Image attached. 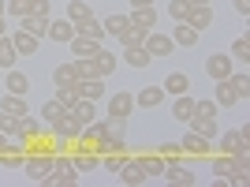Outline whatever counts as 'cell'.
<instances>
[{
	"mask_svg": "<svg viewBox=\"0 0 250 187\" xmlns=\"http://www.w3.org/2000/svg\"><path fill=\"white\" fill-rule=\"evenodd\" d=\"M52 184H60V187H71V184H79V172H75L71 157L52 154V168H49V180H45V187H52Z\"/></svg>",
	"mask_w": 250,
	"mask_h": 187,
	"instance_id": "cell-1",
	"label": "cell"
},
{
	"mask_svg": "<svg viewBox=\"0 0 250 187\" xmlns=\"http://www.w3.org/2000/svg\"><path fill=\"white\" fill-rule=\"evenodd\" d=\"M49 168H52V154H30V150H26V161H22V172H26V180H34V184H45V180H49Z\"/></svg>",
	"mask_w": 250,
	"mask_h": 187,
	"instance_id": "cell-2",
	"label": "cell"
},
{
	"mask_svg": "<svg viewBox=\"0 0 250 187\" xmlns=\"http://www.w3.org/2000/svg\"><path fill=\"white\" fill-rule=\"evenodd\" d=\"M161 180H168V184H179V187L198 184V176H194V172L183 165V157H168V161H165V172H161Z\"/></svg>",
	"mask_w": 250,
	"mask_h": 187,
	"instance_id": "cell-3",
	"label": "cell"
},
{
	"mask_svg": "<svg viewBox=\"0 0 250 187\" xmlns=\"http://www.w3.org/2000/svg\"><path fill=\"white\" fill-rule=\"evenodd\" d=\"M179 150H183V157H209L213 154V139L198 135V131H187L179 139Z\"/></svg>",
	"mask_w": 250,
	"mask_h": 187,
	"instance_id": "cell-4",
	"label": "cell"
},
{
	"mask_svg": "<svg viewBox=\"0 0 250 187\" xmlns=\"http://www.w3.org/2000/svg\"><path fill=\"white\" fill-rule=\"evenodd\" d=\"M235 71V60H231L228 52H217V56H206V75L217 83V79H228Z\"/></svg>",
	"mask_w": 250,
	"mask_h": 187,
	"instance_id": "cell-5",
	"label": "cell"
},
{
	"mask_svg": "<svg viewBox=\"0 0 250 187\" xmlns=\"http://www.w3.org/2000/svg\"><path fill=\"white\" fill-rule=\"evenodd\" d=\"M116 176H120V184H127V187H142L146 184V168H142V161H138V157H127L124 161V168H120V172H116Z\"/></svg>",
	"mask_w": 250,
	"mask_h": 187,
	"instance_id": "cell-6",
	"label": "cell"
},
{
	"mask_svg": "<svg viewBox=\"0 0 250 187\" xmlns=\"http://www.w3.org/2000/svg\"><path fill=\"white\" fill-rule=\"evenodd\" d=\"M142 45H146V52L153 56V60H157V56H172V52H176V42H172L168 34H157V30H149Z\"/></svg>",
	"mask_w": 250,
	"mask_h": 187,
	"instance_id": "cell-7",
	"label": "cell"
},
{
	"mask_svg": "<svg viewBox=\"0 0 250 187\" xmlns=\"http://www.w3.org/2000/svg\"><path fill=\"white\" fill-rule=\"evenodd\" d=\"M45 38L49 42H56V45H67L75 38V23L63 15V19H49V30H45Z\"/></svg>",
	"mask_w": 250,
	"mask_h": 187,
	"instance_id": "cell-8",
	"label": "cell"
},
{
	"mask_svg": "<svg viewBox=\"0 0 250 187\" xmlns=\"http://www.w3.org/2000/svg\"><path fill=\"white\" fill-rule=\"evenodd\" d=\"M104 135H108V116H97V120H90V124L79 131L75 142H79V146H94L97 139H104Z\"/></svg>",
	"mask_w": 250,
	"mask_h": 187,
	"instance_id": "cell-9",
	"label": "cell"
},
{
	"mask_svg": "<svg viewBox=\"0 0 250 187\" xmlns=\"http://www.w3.org/2000/svg\"><path fill=\"white\" fill-rule=\"evenodd\" d=\"M71 165H75V172H79V176H86V172H97V168H101V154H94L90 146H79V154L71 157Z\"/></svg>",
	"mask_w": 250,
	"mask_h": 187,
	"instance_id": "cell-10",
	"label": "cell"
},
{
	"mask_svg": "<svg viewBox=\"0 0 250 187\" xmlns=\"http://www.w3.org/2000/svg\"><path fill=\"white\" fill-rule=\"evenodd\" d=\"M187 127L190 131H198V135H206V139H217L220 135V127H217V116H206V113H190V120H187Z\"/></svg>",
	"mask_w": 250,
	"mask_h": 187,
	"instance_id": "cell-11",
	"label": "cell"
},
{
	"mask_svg": "<svg viewBox=\"0 0 250 187\" xmlns=\"http://www.w3.org/2000/svg\"><path fill=\"white\" fill-rule=\"evenodd\" d=\"M79 131H83V127H79V120H75L71 113H63L60 120L49 127V135H52V139H67V142H75V139H79Z\"/></svg>",
	"mask_w": 250,
	"mask_h": 187,
	"instance_id": "cell-12",
	"label": "cell"
},
{
	"mask_svg": "<svg viewBox=\"0 0 250 187\" xmlns=\"http://www.w3.org/2000/svg\"><path fill=\"white\" fill-rule=\"evenodd\" d=\"M79 97H86V101H101L104 97V79H75L71 86Z\"/></svg>",
	"mask_w": 250,
	"mask_h": 187,
	"instance_id": "cell-13",
	"label": "cell"
},
{
	"mask_svg": "<svg viewBox=\"0 0 250 187\" xmlns=\"http://www.w3.org/2000/svg\"><path fill=\"white\" fill-rule=\"evenodd\" d=\"M15 135H19L22 146H34L38 135H42V120H38V116H19V131H15Z\"/></svg>",
	"mask_w": 250,
	"mask_h": 187,
	"instance_id": "cell-14",
	"label": "cell"
},
{
	"mask_svg": "<svg viewBox=\"0 0 250 187\" xmlns=\"http://www.w3.org/2000/svg\"><path fill=\"white\" fill-rule=\"evenodd\" d=\"M131 109H135V94L131 90H116L108 97V116H131Z\"/></svg>",
	"mask_w": 250,
	"mask_h": 187,
	"instance_id": "cell-15",
	"label": "cell"
},
{
	"mask_svg": "<svg viewBox=\"0 0 250 187\" xmlns=\"http://www.w3.org/2000/svg\"><path fill=\"white\" fill-rule=\"evenodd\" d=\"M75 34H83V38H94V42H104V26H101V19H97L94 11H90V15H83V19L75 23Z\"/></svg>",
	"mask_w": 250,
	"mask_h": 187,
	"instance_id": "cell-16",
	"label": "cell"
},
{
	"mask_svg": "<svg viewBox=\"0 0 250 187\" xmlns=\"http://www.w3.org/2000/svg\"><path fill=\"white\" fill-rule=\"evenodd\" d=\"M8 38H11V45H15V52H19V56H34V52H38V42H42V38L26 34L22 26H19L15 34H8Z\"/></svg>",
	"mask_w": 250,
	"mask_h": 187,
	"instance_id": "cell-17",
	"label": "cell"
},
{
	"mask_svg": "<svg viewBox=\"0 0 250 187\" xmlns=\"http://www.w3.org/2000/svg\"><path fill=\"white\" fill-rule=\"evenodd\" d=\"M213 101H217V109H231V105L239 101V94H235L231 79H217V94H213Z\"/></svg>",
	"mask_w": 250,
	"mask_h": 187,
	"instance_id": "cell-18",
	"label": "cell"
},
{
	"mask_svg": "<svg viewBox=\"0 0 250 187\" xmlns=\"http://www.w3.org/2000/svg\"><path fill=\"white\" fill-rule=\"evenodd\" d=\"M4 90L26 97V94H30V79H26L22 71H15V68H8V75H4Z\"/></svg>",
	"mask_w": 250,
	"mask_h": 187,
	"instance_id": "cell-19",
	"label": "cell"
},
{
	"mask_svg": "<svg viewBox=\"0 0 250 187\" xmlns=\"http://www.w3.org/2000/svg\"><path fill=\"white\" fill-rule=\"evenodd\" d=\"M22 161H26V146H4V150H0V165H4V168H22Z\"/></svg>",
	"mask_w": 250,
	"mask_h": 187,
	"instance_id": "cell-20",
	"label": "cell"
},
{
	"mask_svg": "<svg viewBox=\"0 0 250 187\" xmlns=\"http://www.w3.org/2000/svg\"><path fill=\"white\" fill-rule=\"evenodd\" d=\"M127 19H131V26H138V30H153L157 26V8L153 4H149V8H135Z\"/></svg>",
	"mask_w": 250,
	"mask_h": 187,
	"instance_id": "cell-21",
	"label": "cell"
},
{
	"mask_svg": "<svg viewBox=\"0 0 250 187\" xmlns=\"http://www.w3.org/2000/svg\"><path fill=\"white\" fill-rule=\"evenodd\" d=\"M161 101H165V90H161V86H142V90L135 94V105H138V109H157Z\"/></svg>",
	"mask_w": 250,
	"mask_h": 187,
	"instance_id": "cell-22",
	"label": "cell"
},
{
	"mask_svg": "<svg viewBox=\"0 0 250 187\" xmlns=\"http://www.w3.org/2000/svg\"><path fill=\"white\" fill-rule=\"evenodd\" d=\"M67 113H71L75 120H79V127H86L90 120H97V105H94V101H86V97H79V101H75L71 109H67Z\"/></svg>",
	"mask_w": 250,
	"mask_h": 187,
	"instance_id": "cell-23",
	"label": "cell"
},
{
	"mask_svg": "<svg viewBox=\"0 0 250 187\" xmlns=\"http://www.w3.org/2000/svg\"><path fill=\"white\" fill-rule=\"evenodd\" d=\"M187 26H194V30H209L213 26V8L209 4H202V8H190V15H187Z\"/></svg>",
	"mask_w": 250,
	"mask_h": 187,
	"instance_id": "cell-24",
	"label": "cell"
},
{
	"mask_svg": "<svg viewBox=\"0 0 250 187\" xmlns=\"http://www.w3.org/2000/svg\"><path fill=\"white\" fill-rule=\"evenodd\" d=\"M161 90L172 94V97H179V94H190V79H187L183 71H172L165 83H161Z\"/></svg>",
	"mask_w": 250,
	"mask_h": 187,
	"instance_id": "cell-25",
	"label": "cell"
},
{
	"mask_svg": "<svg viewBox=\"0 0 250 187\" xmlns=\"http://www.w3.org/2000/svg\"><path fill=\"white\" fill-rule=\"evenodd\" d=\"M220 139V154H235L239 146H247V127H239V131H224Z\"/></svg>",
	"mask_w": 250,
	"mask_h": 187,
	"instance_id": "cell-26",
	"label": "cell"
},
{
	"mask_svg": "<svg viewBox=\"0 0 250 187\" xmlns=\"http://www.w3.org/2000/svg\"><path fill=\"white\" fill-rule=\"evenodd\" d=\"M168 38H172L179 49H190V45L198 42V30H194V26H187V23H176V30L168 34Z\"/></svg>",
	"mask_w": 250,
	"mask_h": 187,
	"instance_id": "cell-27",
	"label": "cell"
},
{
	"mask_svg": "<svg viewBox=\"0 0 250 187\" xmlns=\"http://www.w3.org/2000/svg\"><path fill=\"white\" fill-rule=\"evenodd\" d=\"M75 60H67V64H56L52 68V86H75Z\"/></svg>",
	"mask_w": 250,
	"mask_h": 187,
	"instance_id": "cell-28",
	"label": "cell"
},
{
	"mask_svg": "<svg viewBox=\"0 0 250 187\" xmlns=\"http://www.w3.org/2000/svg\"><path fill=\"white\" fill-rule=\"evenodd\" d=\"M67 45H71V56H94V52L101 49V42H94V38H83V34H75Z\"/></svg>",
	"mask_w": 250,
	"mask_h": 187,
	"instance_id": "cell-29",
	"label": "cell"
},
{
	"mask_svg": "<svg viewBox=\"0 0 250 187\" xmlns=\"http://www.w3.org/2000/svg\"><path fill=\"white\" fill-rule=\"evenodd\" d=\"M63 113H67V109H63V105L56 101V97H52V101H45V105H42V113H38V120H42V127H52V124H56V120H60Z\"/></svg>",
	"mask_w": 250,
	"mask_h": 187,
	"instance_id": "cell-30",
	"label": "cell"
},
{
	"mask_svg": "<svg viewBox=\"0 0 250 187\" xmlns=\"http://www.w3.org/2000/svg\"><path fill=\"white\" fill-rule=\"evenodd\" d=\"M94 68H97V75H101V79H108V75L116 71V56H112L108 49H104V45L94 52Z\"/></svg>",
	"mask_w": 250,
	"mask_h": 187,
	"instance_id": "cell-31",
	"label": "cell"
},
{
	"mask_svg": "<svg viewBox=\"0 0 250 187\" xmlns=\"http://www.w3.org/2000/svg\"><path fill=\"white\" fill-rule=\"evenodd\" d=\"M0 109L11 116H30V109H26V97H19V94H4L0 97Z\"/></svg>",
	"mask_w": 250,
	"mask_h": 187,
	"instance_id": "cell-32",
	"label": "cell"
},
{
	"mask_svg": "<svg viewBox=\"0 0 250 187\" xmlns=\"http://www.w3.org/2000/svg\"><path fill=\"white\" fill-rule=\"evenodd\" d=\"M190 113H194V97H190V94H179L176 101H172V116H176L179 124H187Z\"/></svg>",
	"mask_w": 250,
	"mask_h": 187,
	"instance_id": "cell-33",
	"label": "cell"
},
{
	"mask_svg": "<svg viewBox=\"0 0 250 187\" xmlns=\"http://www.w3.org/2000/svg\"><path fill=\"white\" fill-rule=\"evenodd\" d=\"M149 60H153V56L146 52V45H127L124 49V64H131V68H146Z\"/></svg>",
	"mask_w": 250,
	"mask_h": 187,
	"instance_id": "cell-34",
	"label": "cell"
},
{
	"mask_svg": "<svg viewBox=\"0 0 250 187\" xmlns=\"http://www.w3.org/2000/svg\"><path fill=\"white\" fill-rule=\"evenodd\" d=\"M101 26H104V38H120V34L131 26V19H127V15H116V11H112V15H108Z\"/></svg>",
	"mask_w": 250,
	"mask_h": 187,
	"instance_id": "cell-35",
	"label": "cell"
},
{
	"mask_svg": "<svg viewBox=\"0 0 250 187\" xmlns=\"http://www.w3.org/2000/svg\"><path fill=\"white\" fill-rule=\"evenodd\" d=\"M19 26L26 34H34V38H45V30H49V19H42V15H22Z\"/></svg>",
	"mask_w": 250,
	"mask_h": 187,
	"instance_id": "cell-36",
	"label": "cell"
},
{
	"mask_svg": "<svg viewBox=\"0 0 250 187\" xmlns=\"http://www.w3.org/2000/svg\"><path fill=\"white\" fill-rule=\"evenodd\" d=\"M15 60H19V52H15V45H11V38L4 34V38H0V71L15 68Z\"/></svg>",
	"mask_w": 250,
	"mask_h": 187,
	"instance_id": "cell-37",
	"label": "cell"
},
{
	"mask_svg": "<svg viewBox=\"0 0 250 187\" xmlns=\"http://www.w3.org/2000/svg\"><path fill=\"white\" fill-rule=\"evenodd\" d=\"M138 161H142V168H146V176H161V172H165V157L161 154H142Z\"/></svg>",
	"mask_w": 250,
	"mask_h": 187,
	"instance_id": "cell-38",
	"label": "cell"
},
{
	"mask_svg": "<svg viewBox=\"0 0 250 187\" xmlns=\"http://www.w3.org/2000/svg\"><path fill=\"white\" fill-rule=\"evenodd\" d=\"M146 34H149V30H138V26H127V30L120 34V38H116V42H120V45L127 49V45H142V42H146Z\"/></svg>",
	"mask_w": 250,
	"mask_h": 187,
	"instance_id": "cell-39",
	"label": "cell"
},
{
	"mask_svg": "<svg viewBox=\"0 0 250 187\" xmlns=\"http://www.w3.org/2000/svg\"><path fill=\"white\" fill-rule=\"evenodd\" d=\"M168 15H172V23H187L190 4H187V0H172V4H168Z\"/></svg>",
	"mask_w": 250,
	"mask_h": 187,
	"instance_id": "cell-40",
	"label": "cell"
},
{
	"mask_svg": "<svg viewBox=\"0 0 250 187\" xmlns=\"http://www.w3.org/2000/svg\"><path fill=\"white\" fill-rule=\"evenodd\" d=\"M228 172H231V157L228 154H217V157H213V176L228 180Z\"/></svg>",
	"mask_w": 250,
	"mask_h": 187,
	"instance_id": "cell-41",
	"label": "cell"
},
{
	"mask_svg": "<svg viewBox=\"0 0 250 187\" xmlns=\"http://www.w3.org/2000/svg\"><path fill=\"white\" fill-rule=\"evenodd\" d=\"M124 161H127V154H104V157H101V168L116 176V172L124 168Z\"/></svg>",
	"mask_w": 250,
	"mask_h": 187,
	"instance_id": "cell-42",
	"label": "cell"
},
{
	"mask_svg": "<svg viewBox=\"0 0 250 187\" xmlns=\"http://www.w3.org/2000/svg\"><path fill=\"white\" fill-rule=\"evenodd\" d=\"M228 79H231V86H235V94H239V101H243V97H250V79H247V71H239V75L231 71Z\"/></svg>",
	"mask_w": 250,
	"mask_h": 187,
	"instance_id": "cell-43",
	"label": "cell"
},
{
	"mask_svg": "<svg viewBox=\"0 0 250 187\" xmlns=\"http://www.w3.org/2000/svg\"><path fill=\"white\" fill-rule=\"evenodd\" d=\"M231 60H250V38H247V34L235 38V45H231Z\"/></svg>",
	"mask_w": 250,
	"mask_h": 187,
	"instance_id": "cell-44",
	"label": "cell"
},
{
	"mask_svg": "<svg viewBox=\"0 0 250 187\" xmlns=\"http://www.w3.org/2000/svg\"><path fill=\"white\" fill-rule=\"evenodd\" d=\"M83 15H90V4H86V0H71V4H67V19L79 23Z\"/></svg>",
	"mask_w": 250,
	"mask_h": 187,
	"instance_id": "cell-45",
	"label": "cell"
},
{
	"mask_svg": "<svg viewBox=\"0 0 250 187\" xmlns=\"http://www.w3.org/2000/svg\"><path fill=\"white\" fill-rule=\"evenodd\" d=\"M0 131H4V135H15V131H19V116H11V113L0 109Z\"/></svg>",
	"mask_w": 250,
	"mask_h": 187,
	"instance_id": "cell-46",
	"label": "cell"
},
{
	"mask_svg": "<svg viewBox=\"0 0 250 187\" xmlns=\"http://www.w3.org/2000/svg\"><path fill=\"white\" fill-rule=\"evenodd\" d=\"M56 101H60V105H63V109H71V105H75V101H79V94H75V90H71V86H56Z\"/></svg>",
	"mask_w": 250,
	"mask_h": 187,
	"instance_id": "cell-47",
	"label": "cell"
},
{
	"mask_svg": "<svg viewBox=\"0 0 250 187\" xmlns=\"http://www.w3.org/2000/svg\"><path fill=\"white\" fill-rule=\"evenodd\" d=\"M8 11L15 19H22V15H30V0H8Z\"/></svg>",
	"mask_w": 250,
	"mask_h": 187,
	"instance_id": "cell-48",
	"label": "cell"
},
{
	"mask_svg": "<svg viewBox=\"0 0 250 187\" xmlns=\"http://www.w3.org/2000/svg\"><path fill=\"white\" fill-rule=\"evenodd\" d=\"M157 154L168 161V157H183V150H179V142H161V146H157Z\"/></svg>",
	"mask_w": 250,
	"mask_h": 187,
	"instance_id": "cell-49",
	"label": "cell"
},
{
	"mask_svg": "<svg viewBox=\"0 0 250 187\" xmlns=\"http://www.w3.org/2000/svg\"><path fill=\"white\" fill-rule=\"evenodd\" d=\"M30 15H42V19H49V0H30Z\"/></svg>",
	"mask_w": 250,
	"mask_h": 187,
	"instance_id": "cell-50",
	"label": "cell"
},
{
	"mask_svg": "<svg viewBox=\"0 0 250 187\" xmlns=\"http://www.w3.org/2000/svg\"><path fill=\"white\" fill-rule=\"evenodd\" d=\"M231 4H235V11H239V15H250V0H231Z\"/></svg>",
	"mask_w": 250,
	"mask_h": 187,
	"instance_id": "cell-51",
	"label": "cell"
},
{
	"mask_svg": "<svg viewBox=\"0 0 250 187\" xmlns=\"http://www.w3.org/2000/svg\"><path fill=\"white\" fill-rule=\"evenodd\" d=\"M153 0H131V8H149Z\"/></svg>",
	"mask_w": 250,
	"mask_h": 187,
	"instance_id": "cell-52",
	"label": "cell"
},
{
	"mask_svg": "<svg viewBox=\"0 0 250 187\" xmlns=\"http://www.w3.org/2000/svg\"><path fill=\"white\" fill-rule=\"evenodd\" d=\"M187 4L190 8H202V4H209V0H187Z\"/></svg>",
	"mask_w": 250,
	"mask_h": 187,
	"instance_id": "cell-53",
	"label": "cell"
},
{
	"mask_svg": "<svg viewBox=\"0 0 250 187\" xmlns=\"http://www.w3.org/2000/svg\"><path fill=\"white\" fill-rule=\"evenodd\" d=\"M4 34H8V26H4V15H0V38H4Z\"/></svg>",
	"mask_w": 250,
	"mask_h": 187,
	"instance_id": "cell-54",
	"label": "cell"
},
{
	"mask_svg": "<svg viewBox=\"0 0 250 187\" xmlns=\"http://www.w3.org/2000/svg\"><path fill=\"white\" fill-rule=\"evenodd\" d=\"M4 146H8V135H4V131H0V150H4Z\"/></svg>",
	"mask_w": 250,
	"mask_h": 187,
	"instance_id": "cell-55",
	"label": "cell"
},
{
	"mask_svg": "<svg viewBox=\"0 0 250 187\" xmlns=\"http://www.w3.org/2000/svg\"><path fill=\"white\" fill-rule=\"evenodd\" d=\"M4 11H8V0H0V15H4Z\"/></svg>",
	"mask_w": 250,
	"mask_h": 187,
	"instance_id": "cell-56",
	"label": "cell"
}]
</instances>
